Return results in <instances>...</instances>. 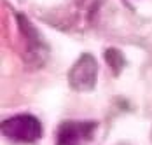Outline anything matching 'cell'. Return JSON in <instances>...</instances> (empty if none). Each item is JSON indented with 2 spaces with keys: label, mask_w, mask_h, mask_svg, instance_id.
Here are the masks:
<instances>
[{
  "label": "cell",
  "mask_w": 152,
  "mask_h": 145,
  "mask_svg": "<svg viewBox=\"0 0 152 145\" xmlns=\"http://www.w3.org/2000/svg\"><path fill=\"white\" fill-rule=\"evenodd\" d=\"M2 135L16 144H31L42 136V124L31 114H19L2 122Z\"/></svg>",
  "instance_id": "obj_1"
},
{
  "label": "cell",
  "mask_w": 152,
  "mask_h": 145,
  "mask_svg": "<svg viewBox=\"0 0 152 145\" xmlns=\"http://www.w3.org/2000/svg\"><path fill=\"white\" fill-rule=\"evenodd\" d=\"M96 77H98V61L94 59L93 54L84 53L70 68L68 84L74 91H79V93L91 91L96 86Z\"/></svg>",
  "instance_id": "obj_2"
},
{
  "label": "cell",
  "mask_w": 152,
  "mask_h": 145,
  "mask_svg": "<svg viewBox=\"0 0 152 145\" xmlns=\"http://www.w3.org/2000/svg\"><path fill=\"white\" fill-rule=\"evenodd\" d=\"M94 121H65L56 130V145H84L94 135Z\"/></svg>",
  "instance_id": "obj_3"
},
{
  "label": "cell",
  "mask_w": 152,
  "mask_h": 145,
  "mask_svg": "<svg viewBox=\"0 0 152 145\" xmlns=\"http://www.w3.org/2000/svg\"><path fill=\"white\" fill-rule=\"evenodd\" d=\"M18 18V23H19V30H21V33L26 37V44H28V53L31 54V63H37L35 58H40L44 59V45L40 42V37H39V33H37V30L31 26L30 23L26 21V18L25 16H16Z\"/></svg>",
  "instance_id": "obj_4"
},
{
  "label": "cell",
  "mask_w": 152,
  "mask_h": 145,
  "mask_svg": "<svg viewBox=\"0 0 152 145\" xmlns=\"http://www.w3.org/2000/svg\"><path fill=\"white\" fill-rule=\"evenodd\" d=\"M105 59L108 63V67H110V70H112V73H115V75H119L121 70L124 68V65H126V59L122 56V53L119 49H114V47L105 51Z\"/></svg>",
  "instance_id": "obj_5"
}]
</instances>
